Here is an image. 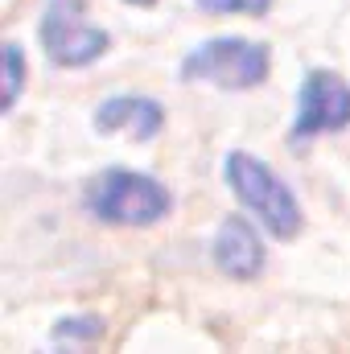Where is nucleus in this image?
<instances>
[{
	"label": "nucleus",
	"mask_w": 350,
	"mask_h": 354,
	"mask_svg": "<svg viewBox=\"0 0 350 354\" xmlns=\"http://www.w3.org/2000/svg\"><path fill=\"white\" fill-rule=\"evenodd\" d=\"M87 210L99 223H111V227H153L169 214L174 206V194L149 174H136V169H103L87 181V194H83Z\"/></svg>",
	"instance_id": "obj_1"
},
{
	"label": "nucleus",
	"mask_w": 350,
	"mask_h": 354,
	"mask_svg": "<svg viewBox=\"0 0 350 354\" xmlns=\"http://www.w3.org/2000/svg\"><path fill=\"white\" fill-rule=\"evenodd\" d=\"M223 174H227V185L235 189V198L260 218L268 235L293 239L301 231V206H297L293 189L276 177L272 165H264L260 157L235 149V153L223 157Z\"/></svg>",
	"instance_id": "obj_2"
},
{
	"label": "nucleus",
	"mask_w": 350,
	"mask_h": 354,
	"mask_svg": "<svg viewBox=\"0 0 350 354\" xmlns=\"http://www.w3.org/2000/svg\"><path fill=\"white\" fill-rule=\"evenodd\" d=\"M272 71V50L252 37H210L181 58L185 83H210L223 91L260 87Z\"/></svg>",
	"instance_id": "obj_3"
},
{
	"label": "nucleus",
	"mask_w": 350,
	"mask_h": 354,
	"mask_svg": "<svg viewBox=\"0 0 350 354\" xmlns=\"http://www.w3.org/2000/svg\"><path fill=\"white\" fill-rule=\"evenodd\" d=\"M42 50L54 66H87L107 50V29L91 25L87 0H50L37 25Z\"/></svg>",
	"instance_id": "obj_4"
},
{
	"label": "nucleus",
	"mask_w": 350,
	"mask_h": 354,
	"mask_svg": "<svg viewBox=\"0 0 350 354\" xmlns=\"http://www.w3.org/2000/svg\"><path fill=\"white\" fill-rule=\"evenodd\" d=\"M350 128V87L334 71H309L297 91V115H293V145H305L309 136L322 132H342Z\"/></svg>",
	"instance_id": "obj_5"
},
{
	"label": "nucleus",
	"mask_w": 350,
	"mask_h": 354,
	"mask_svg": "<svg viewBox=\"0 0 350 354\" xmlns=\"http://www.w3.org/2000/svg\"><path fill=\"white\" fill-rule=\"evenodd\" d=\"M99 132H128L132 140H153L165 128V107L149 95H111L95 107Z\"/></svg>",
	"instance_id": "obj_6"
},
{
	"label": "nucleus",
	"mask_w": 350,
	"mask_h": 354,
	"mask_svg": "<svg viewBox=\"0 0 350 354\" xmlns=\"http://www.w3.org/2000/svg\"><path fill=\"white\" fill-rule=\"evenodd\" d=\"M214 264L235 280H256L264 272V243L256 227L243 218H227L214 235Z\"/></svg>",
	"instance_id": "obj_7"
},
{
	"label": "nucleus",
	"mask_w": 350,
	"mask_h": 354,
	"mask_svg": "<svg viewBox=\"0 0 350 354\" xmlns=\"http://www.w3.org/2000/svg\"><path fill=\"white\" fill-rule=\"evenodd\" d=\"M99 334H103L99 317H87V313L66 317L54 326V354H83L91 342H99Z\"/></svg>",
	"instance_id": "obj_8"
},
{
	"label": "nucleus",
	"mask_w": 350,
	"mask_h": 354,
	"mask_svg": "<svg viewBox=\"0 0 350 354\" xmlns=\"http://www.w3.org/2000/svg\"><path fill=\"white\" fill-rule=\"evenodd\" d=\"M25 83V58H21V46L17 41H4V111L17 103Z\"/></svg>",
	"instance_id": "obj_9"
},
{
	"label": "nucleus",
	"mask_w": 350,
	"mask_h": 354,
	"mask_svg": "<svg viewBox=\"0 0 350 354\" xmlns=\"http://www.w3.org/2000/svg\"><path fill=\"white\" fill-rule=\"evenodd\" d=\"M272 0H198V8H206V12H243V17H256V12H264Z\"/></svg>",
	"instance_id": "obj_10"
},
{
	"label": "nucleus",
	"mask_w": 350,
	"mask_h": 354,
	"mask_svg": "<svg viewBox=\"0 0 350 354\" xmlns=\"http://www.w3.org/2000/svg\"><path fill=\"white\" fill-rule=\"evenodd\" d=\"M128 4H140V8H149V4H157V0H128Z\"/></svg>",
	"instance_id": "obj_11"
}]
</instances>
